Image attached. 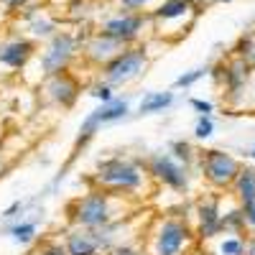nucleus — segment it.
<instances>
[{
	"mask_svg": "<svg viewBox=\"0 0 255 255\" xmlns=\"http://www.w3.org/2000/svg\"><path fill=\"white\" fill-rule=\"evenodd\" d=\"M90 184L97 189H105L110 194L118 197H138L143 189H148L153 181L145 171V161L143 158H133L125 153H115L108 158H100L95 171L90 176Z\"/></svg>",
	"mask_w": 255,
	"mask_h": 255,
	"instance_id": "1",
	"label": "nucleus"
},
{
	"mask_svg": "<svg viewBox=\"0 0 255 255\" xmlns=\"http://www.w3.org/2000/svg\"><path fill=\"white\" fill-rule=\"evenodd\" d=\"M123 199L125 197H118L105 189L92 186L87 194H82L67 204V222H69V227L97 230L105 225H113L118 220H125V215H120Z\"/></svg>",
	"mask_w": 255,
	"mask_h": 255,
	"instance_id": "2",
	"label": "nucleus"
},
{
	"mask_svg": "<svg viewBox=\"0 0 255 255\" xmlns=\"http://www.w3.org/2000/svg\"><path fill=\"white\" fill-rule=\"evenodd\" d=\"M194 243H197V235L189 217L163 215V217H156L153 225L148 227L145 250L148 255H189Z\"/></svg>",
	"mask_w": 255,
	"mask_h": 255,
	"instance_id": "3",
	"label": "nucleus"
},
{
	"mask_svg": "<svg viewBox=\"0 0 255 255\" xmlns=\"http://www.w3.org/2000/svg\"><path fill=\"white\" fill-rule=\"evenodd\" d=\"M123 232H125V220H118L97 230L69 227L64 232L61 243L69 255H110L123 243Z\"/></svg>",
	"mask_w": 255,
	"mask_h": 255,
	"instance_id": "4",
	"label": "nucleus"
},
{
	"mask_svg": "<svg viewBox=\"0 0 255 255\" xmlns=\"http://www.w3.org/2000/svg\"><path fill=\"white\" fill-rule=\"evenodd\" d=\"M84 46V41L79 33H72V31H59L54 33L46 46L41 49L38 54V69H41V77H54V74H61V72H69L72 61L77 59V54H82L79 49Z\"/></svg>",
	"mask_w": 255,
	"mask_h": 255,
	"instance_id": "5",
	"label": "nucleus"
},
{
	"mask_svg": "<svg viewBox=\"0 0 255 255\" xmlns=\"http://www.w3.org/2000/svg\"><path fill=\"white\" fill-rule=\"evenodd\" d=\"M243 168V161L238 156H232L222 148H207L199 151V166L197 171L202 174V179L209 184L212 191H227L235 184L238 174Z\"/></svg>",
	"mask_w": 255,
	"mask_h": 255,
	"instance_id": "6",
	"label": "nucleus"
},
{
	"mask_svg": "<svg viewBox=\"0 0 255 255\" xmlns=\"http://www.w3.org/2000/svg\"><path fill=\"white\" fill-rule=\"evenodd\" d=\"M145 171L156 186L171 189L176 194H189L191 189V168L179 163L168 151H153L145 158Z\"/></svg>",
	"mask_w": 255,
	"mask_h": 255,
	"instance_id": "7",
	"label": "nucleus"
},
{
	"mask_svg": "<svg viewBox=\"0 0 255 255\" xmlns=\"http://www.w3.org/2000/svg\"><path fill=\"white\" fill-rule=\"evenodd\" d=\"M222 209H225V197L220 191H212V194H204L202 199H197L194 209L189 215L197 243L207 245L209 240L222 235Z\"/></svg>",
	"mask_w": 255,
	"mask_h": 255,
	"instance_id": "8",
	"label": "nucleus"
},
{
	"mask_svg": "<svg viewBox=\"0 0 255 255\" xmlns=\"http://www.w3.org/2000/svg\"><path fill=\"white\" fill-rule=\"evenodd\" d=\"M128 115H130V100H128V97H115V100L105 102V105H97L92 113L84 115L79 130H77V138H74V148H77V151H79V148H84V145H87V143L100 133L102 125L120 123V120H125Z\"/></svg>",
	"mask_w": 255,
	"mask_h": 255,
	"instance_id": "9",
	"label": "nucleus"
},
{
	"mask_svg": "<svg viewBox=\"0 0 255 255\" xmlns=\"http://www.w3.org/2000/svg\"><path fill=\"white\" fill-rule=\"evenodd\" d=\"M148 69V51L145 46H128L120 56H115L108 67H102V79L110 87H128Z\"/></svg>",
	"mask_w": 255,
	"mask_h": 255,
	"instance_id": "10",
	"label": "nucleus"
},
{
	"mask_svg": "<svg viewBox=\"0 0 255 255\" xmlns=\"http://www.w3.org/2000/svg\"><path fill=\"white\" fill-rule=\"evenodd\" d=\"M148 20H151V15H145V13H130V10H123L120 8V13L105 18L102 23H100V33L120 41V44H125V46H133L135 41L140 38L143 28L148 26Z\"/></svg>",
	"mask_w": 255,
	"mask_h": 255,
	"instance_id": "11",
	"label": "nucleus"
},
{
	"mask_svg": "<svg viewBox=\"0 0 255 255\" xmlns=\"http://www.w3.org/2000/svg\"><path fill=\"white\" fill-rule=\"evenodd\" d=\"M41 92H44L46 102H51L54 108H61V110H69L77 105L79 100V82L74 74L69 72H61V74H54V77H46L44 84H41Z\"/></svg>",
	"mask_w": 255,
	"mask_h": 255,
	"instance_id": "12",
	"label": "nucleus"
},
{
	"mask_svg": "<svg viewBox=\"0 0 255 255\" xmlns=\"http://www.w3.org/2000/svg\"><path fill=\"white\" fill-rule=\"evenodd\" d=\"M197 3L194 0H163V3L151 13V20L166 31V26H171V23H179V28L186 33V28L194 23V18H197ZM161 31V33H163Z\"/></svg>",
	"mask_w": 255,
	"mask_h": 255,
	"instance_id": "13",
	"label": "nucleus"
},
{
	"mask_svg": "<svg viewBox=\"0 0 255 255\" xmlns=\"http://www.w3.org/2000/svg\"><path fill=\"white\" fill-rule=\"evenodd\" d=\"M128 46L125 44H120V41H115V38H110V36H105V33H92L87 41H84V46H82V56L87 59L92 67H108V64L115 59V56H120L123 51H125Z\"/></svg>",
	"mask_w": 255,
	"mask_h": 255,
	"instance_id": "14",
	"label": "nucleus"
},
{
	"mask_svg": "<svg viewBox=\"0 0 255 255\" xmlns=\"http://www.w3.org/2000/svg\"><path fill=\"white\" fill-rule=\"evenodd\" d=\"M36 56V44L33 38L15 36L0 44V64L8 69H26V64Z\"/></svg>",
	"mask_w": 255,
	"mask_h": 255,
	"instance_id": "15",
	"label": "nucleus"
},
{
	"mask_svg": "<svg viewBox=\"0 0 255 255\" xmlns=\"http://www.w3.org/2000/svg\"><path fill=\"white\" fill-rule=\"evenodd\" d=\"M41 215H44V212H33V217L26 215L23 220H18V222H8V225L0 227V232H3V235H8L15 245L26 248V245H31V243L38 238V222H41Z\"/></svg>",
	"mask_w": 255,
	"mask_h": 255,
	"instance_id": "16",
	"label": "nucleus"
},
{
	"mask_svg": "<svg viewBox=\"0 0 255 255\" xmlns=\"http://www.w3.org/2000/svg\"><path fill=\"white\" fill-rule=\"evenodd\" d=\"M248 235L240 232H222L215 240H209L204 245V255H245Z\"/></svg>",
	"mask_w": 255,
	"mask_h": 255,
	"instance_id": "17",
	"label": "nucleus"
},
{
	"mask_svg": "<svg viewBox=\"0 0 255 255\" xmlns=\"http://www.w3.org/2000/svg\"><path fill=\"white\" fill-rule=\"evenodd\" d=\"M230 197L235 199L240 207H248V204L255 202V166L243 163L235 184H232V189H230Z\"/></svg>",
	"mask_w": 255,
	"mask_h": 255,
	"instance_id": "18",
	"label": "nucleus"
},
{
	"mask_svg": "<svg viewBox=\"0 0 255 255\" xmlns=\"http://www.w3.org/2000/svg\"><path fill=\"white\" fill-rule=\"evenodd\" d=\"M26 31H28V36L31 38H51L54 33H59V28H56V18H51L49 13H44V10H38V8H31V10H26Z\"/></svg>",
	"mask_w": 255,
	"mask_h": 255,
	"instance_id": "19",
	"label": "nucleus"
},
{
	"mask_svg": "<svg viewBox=\"0 0 255 255\" xmlns=\"http://www.w3.org/2000/svg\"><path fill=\"white\" fill-rule=\"evenodd\" d=\"M176 95L171 90H166V92H145L143 100L138 102V118H148V115H158V113H166L168 108L174 105Z\"/></svg>",
	"mask_w": 255,
	"mask_h": 255,
	"instance_id": "20",
	"label": "nucleus"
},
{
	"mask_svg": "<svg viewBox=\"0 0 255 255\" xmlns=\"http://www.w3.org/2000/svg\"><path fill=\"white\" fill-rule=\"evenodd\" d=\"M168 153H171L179 163H184L186 168H191V171H194V168L199 166V151L194 145H191L189 140H184V138H176V140H171L168 143V148H166Z\"/></svg>",
	"mask_w": 255,
	"mask_h": 255,
	"instance_id": "21",
	"label": "nucleus"
},
{
	"mask_svg": "<svg viewBox=\"0 0 255 255\" xmlns=\"http://www.w3.org/2000/svg\"><path fill=\"white\" fill-rule=\"evenodd\" d=\"M222 232H240V235H248L245 230V215H243V207L232 199L230 207L222 209Z\"/></svg>",
	"mask_w": 255,
	"mask_h": 255,
	"instance_id": "22",
	"label": "nucleus"
},
{
	"mask_svg": "<svg viewBox=\"0 0 255 255\" xmlns=\"http://www.w3.org/2000/svg\"><path fill=\"white\" fill-rule=\"evenodd\" d=\"M209 72H212V67H209V64H204V67H197V69H189V72L179 74L176 82H174V90H191L197 82H202L204 77H209Z\"/></svg>",
	"mask_w": 255,
	"mask_h": 255,
	"instance_id": "23",
	"label": "nucleus"
},
{
	"mask_svg": "<svg viewBox=\"0 0 255 255\" xmlns=\"http://www.w3.org/2000/svg\"><path fill=\"white\" fill-rule=\"evenodd\" d=\"M87 95L92 97V100H97L100 105H105V102H110V100H115V87H110L105 79H97L95 84H90V90H87Z\"/></svg>",
	"mask_w": 255,
	"mask_h": 255,
	"instance_id": "24",
	"label": "nucleus"
},
{
	"mask_svg": "<svg viewBox=\"0 0 255 255\" xmlns=\"http://www.w3.org/2000/svg\"><path fill=\"white\" fill-rule=\"evenodd\" d=\"M232 54H235V56H243V59L250 61L253 54H255V31L240 36V38H238V44H235V49H232Z\"/></svg>",
	"mask_w": 255,
	"mask_h": 255,
	"instance_id": "25",
	"label": "nucleus"
},
{
	"mask_svg": "<svg viewBox=\"0 0 255 255\" xmlns=\"http://www.w3.org/2000/svg\"><path fill=\"white\" fill-rule=\"evenodd\" d=\"M212 135H215V120H212V115H199L197 123H194V138L207 140Z\"/></svg>",
	"mask_w": 255,
	"mask_h": 255,
	"instance_id": "26",
	"label": "nucleus"
},
{
	"mask_svg": "<svg viewBox=\"0 0 255 255\" xmlns=\"http://www.w3.org/2000/svg\"><path fill=\"white\" fill-rule=\"evenodd\" d=\"M33 255H69V253H67V248H64L61 240H44Z\"/></svg>",
	"mask_w": 255,
	"mask_h": 255,
	"instance_id": "27",
	"label": "nucleus"
},
{
	"mask_svg": "<svg viewBox=\"0 0 255 255\" xmlns=\"http://www.w3.org/2000/svg\"><path fill=\"white\" fill-rule=\"evenodd\" d=\"M110 255H148V250L140 248L138 243H120Z\"/></svg>",
	"mask_w": 255,
	"mask_h": 255,
	"instance_id": "28",
	"label": "nucleus"
},
{
	"mask_svg": "<svg viewBox=\"0 0 255 255\" xmlns=\"http://www.w3.org/2000/svg\"><path fill=\"white\" fill-rule=\"evenodd\" d=\"M123 10H130V13H143L148 5L153 3V0H118Z\"/></svg>",
	"mask_w": 255,
	"mask_h": 255,
	"instance_id": "29",
	"label": "nucleus"
},
{
	"mask_svg": "<svg viewBox=\"0 0 255 255\" xmlns=\"http://www.w3.org/2000/svg\"><path fill=\"white\" fill-rule=\"evenodd\" d=\"M189 105H191V110H197L199 115H212L215 113V105H212L209 100H202V97H191Z\"/></svg>",
	"mask_w": 255,
	"mask_h": 255,
	"instance_id": "30",
	"label": "nucleus"
},
{
	"mask_svg": "<svg viewBox=\"0 0 255 255\" xmlns=\"http://www.w3.org/2000/svg\"><path fill=\"white\" fill-rule=\"evenodd\" d=\"M243 215H245V230L248 235H255V202L243 207Z\"/></svg>",
	"mask_w": 255,
	"mask_h": 255,
	"instance_id": "31",
	"label": "nucleus"
},
{
	"mask_svg": "<svg viewBox=\"0 0 255 255\" xmlns=\"http://www.w3.org/2000/svg\"><path fill=\"white\" fill-rule=\"evenodd\" d=\"M245 255H255V235H248V245H245Z\"/></svg>",
	"mask_w": 255,
	"mask_h": 255,
	"instance_id": "32",
	"label": "nucleus"
},
{
	"mask_svg": "<svg viewBox=\"0 0 255 255\" xmlns=\"http://www.w3.org/2000/svg\"><path fill=\"white\" fill-rule=\"evenodd\" d=\"M5 3H8L10 8H23V5L28 3V0H5Z\"/></svg>",
	"mask_w": 255,
	"mask_h": 255,
	"instance_id": "33",
	"label": "nucleus"
},
{
	"mask_svg": "<svg viewBox=\"0 0 255 255\" xmlns=\"http://www.w3.org/2000/svg\"><path fill=\"white\" fill-rule=\"evenodd\" d=\"M245 156H248V158H253V161H255V148H250V151H245Z\"/></svg>",
	"mask_w": 255,
	"mask_h": 255,
	"instance_id": "34",
	"label": "nucleus"
},
{
	"mask_svg": "<svg viewBox=\"0 0 255 255\" xmlns=\"http://www.w3.org/2000/svg\"><path fill=\"white\" fill-rule=\"evenodd\" d=\"M194 3H197V5H204V3H209V0H194Z\"/></svg>",
	"mask_w": 255,
	"mask_h": 255,
	"instance_id": "35",
	"label": "nucleus"
},
{
	"mask_svg": "<svg viewBox=\"0 0 255 255\" xmlns=\"http://www.w3.org/2000/svg\"><path fill=\"white\" fill-rule=\"evenodd\" d=\"M217 3H232V0H217Z\"/></svg>",
	"mask_w": 255,
	"mask_h": 255,
	"instance_id": "36",
	"label": "nucleus"
},
{
	"mask_svg": "<svg viewBox=\"0 0 255 255\" xmlns=\"http://www.w3.org/2000/svg\"><path fill=\"white\" fill-rule=\"evenodd\" d=\"M250 64H253V67H255V54H253V59H250Z\"/></svg>",
	"mask_w": 255,
	"mask_h": 255,
	"instance_id": "37",
	"label": "nucleus"
},
{
	"mask_svg": "<svg viewBox=\"0 0 255 255\" xmlns=\"http://www.w3.org/2000/svg\"><path fill=\"white\" fill-rule=\"evenodd\" d=\"M189 255H197V253H189Z\"/></svg>",
	"mask_w": 255,
	"mask_h": 255,
	"instance_id": "38",
	"label": "nucleus"
}]
</instances>
